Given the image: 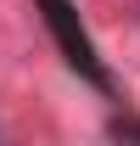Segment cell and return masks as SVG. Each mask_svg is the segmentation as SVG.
Returning <instances> with one entry per match:
<instances>
[{
    "label": "cell",
    "instance_id": "obj_1",
    "mask_svg": "<svg viewBox=\"0 0 140 146\" xmlns=\"http://www.w3.org/2000/svg\"><path fill=\"white\" fill-rule=\"evenodd\" d=\"M39 11H45V28H51L56 45H62V62H67L79 79H90L95 90H112V73L101 68V56H95V45H90L84 23H79V11H73V0H39Z\"/></svg>",
    "mask_w": 140,
    "mask_h": 146
},
{
    "label": "cell",
    "instance_id": "obj_2",
    "mask_svg": "<svg viewBox=\"0 0 140 146\" xmlns=\"http://www.w3.org/2000/svg\"><path fill=\"white\" fill-rule=\"evenodd\" d=\"M106 135H118V141H140V124H135V118H112Z\"/></svg>",
    "mask_w": 140,
    "mask_h": 146
}]
</instances>
